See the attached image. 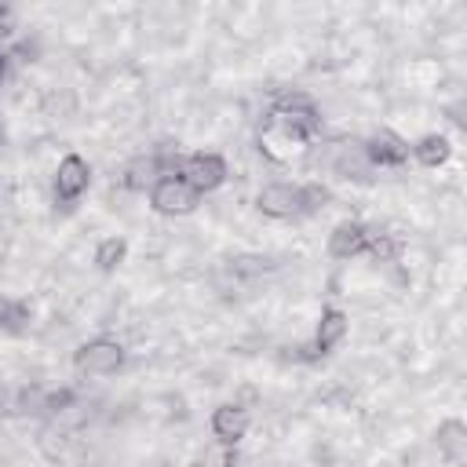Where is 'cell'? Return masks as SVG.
<instances>
[{"instance_id":"cell-6","label":"cell","mask_w":467,"mask_h":467,"mask_svg":"<svg viewBox=\"0 0 467 467\" xmlns=\"http://www.w3.org/2000/svg\"><path fill=\"white\" fill-rule=\"evenodd\" d=\"M91 186V164L80 153H66L55 168V197L62 204H77Z\"/></svg>"},{"instance_id":"cell-5","label":"cell","mask_w":467,"mask_h":467,"mask_svg":"<svg viewBox=\"0 0 467 467\" xmlns=\"http://www.w3.org/2000/svg\"><path fill=\"white\" fill-rule=\"evenodd\" d=\"M255 208L266 215V219H292V215H303L299 212V182L292 179H270L259 186L255 193Z\"/></svg>"},{"instance_id":"cell-10","label":"cell","mask_w":467,"mask_h":467,"mask_svg":"<svg viewBox=\"0 0 467 467\" xmlns=\"http://www.w3.org/2000/svg\"><path fill=\"white\" fill-rule=\"evenodd\" d=\"M208 427H212V434H215L219 445H237L248 434V427H252V412L248 409H237L234 401H223V405L212 409Z\"/></svg>"},{"instance_id":"cell-13","label":"cell","mask_w":467,"mask_h":467,"mask_svg":"<svg viewBox=\"0 0 467 467\" xmlns=\"http://www.w3.org/2000/svg\"><path fill=\"white\" fill-rule=\"evenodd\" d=\"M124 259H128V237H120V234H106V237H99V241H95L91 263H95L102 274H113Z\"/></svg>"},{"instance_id":"cell-16","label":"cell","mask_w":467,"mask_h":467,"mask_svg":"<svg viewBox=\"0 0 467 467\" xmlns=\"http://www.w3.org/2000/svg\"><path fill=\"white\" fill-rule=\"evenodd\" d=\"M259 398H263V394H259V387H255V383H241V387L234 390V398H230V401H234L237 409H248V412H252V409L259 405Z\"/></svg>"},{"instance_id":"cell-4","label":"cell","mask_w":467,"mask_h":467,"mask_svg":"<svg viewBox=\"0 0 467 467\" xmlns=\"http://www.w3.org/2000/svg\"><path fill=\"white\" fill-rule=\"evenodd\" d=\"M197 204H201V193H197L186 179H179V175H161V179L150 186V208H153L157 215H171V219L193 215Z\"/></svg>"},{"instance_id":"cell-9","label":"cell","mask_w":467,"mask_h":467,"mask_svg":"<svg viewBox=\"0 0 467 467\" xmlns=\"http://www.w3.org/2000/svg\"><path fill=\"white\" fill-rule=\"evenodd\" d=\"M350 336V314L339 310V306H325L321 317H317V328H314V339H310V354H332L343 339Z\"/></svg>"},{"instance_id":"cell-8","label":"cell","mask_w":467,"mask_h":467,"mask_svg":"<svg viewBox=\"0 0 467 467\" xmlns=\"http://www.w3.org/2000/svg\"><path fill=\"white\" fill-rule=\"evenodd\" d=\"M368 244H372V230H368L365 223H358V219H339V223L328 230V255L339 259V263L361 255Z\"/></svg>"},{"instance_id":"cell-15","label":"cell","mask_w":467,"mask_h":467,"mask_svg":"<svg viewBox=\"0 0 467 467\" xmlns=\"http://www.w3.org/2000/svg\"><path fill=\"white\" fill-rule=\"evenodd\" d=\"M332 204V190L321 186V182H299V212L306 215H317Z\"/></svg>"},{"instance_id":"cell-1","label":"cell","mask_w":467,"mask_h":467,"mask_svg":"<svg viewBox=\"0 0 467 467\" xmlns=\"http://www.w3.org/2000/svg\"><path fill=\"white\" fill-rule=\"evenodd\" d=\"M310 139H314V131L303 124V120H296V117H288V113H270L266 117V124H263V131H259V150L274 161V164H292V161H299L306 150H310Z\"/></svg>"},{"instance_id":"cell-14","label":"cell","mask_w":467,"mask_h":467,"mask_svg":"<svg viewBox=\"0 0 467 467\" xmlns=\"http://www.w3.org/2000/svg\"><path fill=\"white\" fill-rule=\"evenodd\" d=\"M26 328H29V306L22 299H4L0 296V332L18 336Z\"/></svg>"},{"instance_id":"cell-7","label":"cell","mask_w":467,"mask_h":467,"mask_svg":"<svg viewBox=\"0 0 467 467\" xmlns=\"http://www.w3.org/2000/svg\"><path fill=\"white\" fill-rule=\"evenodd\" d=\"M361 150H365V161L372 168H398V164L409 161V142L398 131H390V128H376L361 142Z\"/></svg>"},{"instance_id":"cell-2","label":"cell","mask_w":467,"mask_h":467,"mask_svg":"<svg viewBox=\"0 0 467 467\" xmlns=\"http://www.w3.org/2000/svg\"><path fill=\"white\" fill-rule=\"evenodd\" d=\"M124 347L109 336H95L88 343H80L73 350V368L80 376H95V379H106V376H117L124 368Z\"/></svg>"},{"instance_id":"cell-3","label":"cell","mask_w":467,"mask_h":467,"mask_svg":"<svg viewBox=\"0 0 467 467\" xmlns=\"http://www.w3.org/2000/svg\"><path fill=\"white\" fill-rule=\"evenodd\" d=\"M175 175L186 179V182L204 197V193H215V190L230 179V164H226V157L215 153V150H197V153H186V157L179 161V171H175Z\"/></svg>"},{"instance_id":"cell-11","label":"cell","mask_w":467,"mask_h":467,"mask_svg":"<svg viewBox=\"0 0 467 467\" xmlns=\"http://www.w3.org/2000/svg\"><path fill=\"white\" fill-rule=\"evenodd\" d=\"M434 445L449 463H463L467 456V423L460 416H449L434 427Z\"/></svg>"},{"instance_id":"cell-12","label":"cell","mask_w":467,"mask_h":467,"mask_svg":"<svg viewBox=\"0 0 467 467\" xmlns=\"http://www.w3.org/2000/svg\"><path fill=\"white\" fill-rule=\"evenodd\" d=\"M409 157H416L423 168H441L449 164L452 157V139L445 131H423L412 146H409Z\"/></svg>"}]
</instances>
